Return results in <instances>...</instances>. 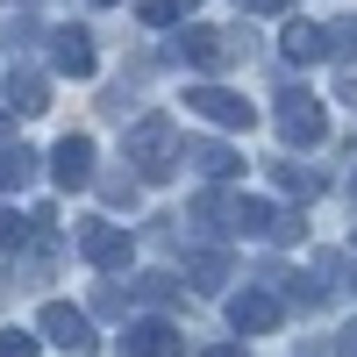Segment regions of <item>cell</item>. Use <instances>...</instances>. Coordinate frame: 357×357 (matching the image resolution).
I'll return each instance as SVG.
<instances>
[{
  "label": "cell",
  "mask_w": 357,
  "mask_h": 357,
  "mask_svg": "<svg viewBox=\"0 0 357 357\" xmlns=\"http://www.w3.org/2000/svg\"><path fill=\"white\" fill-rule=\"evenodd\" d=\"M8 8H15V0H8Z\"/></svg>",
  "instance_id": "obj_29"
},
{
  "label": "cell",
  "mask_w": 357,
  "mask_h": 357,
  "mask_svg": "<svg viewBox=\"0 0 357 357\" xmlns=\"http://www.w3.org/2000/svg\"><path fill=\"white\" fill-rule=\"evenodd\" d=\"M186 272H193V293H222V286H229V257H222V250H193Z\"/></svg>",
  "instance_id": "obj_16"
},
{
  "label": "cell",
  "mask_w": 357,
  "mask_h": 357,
  "mask_svg": "<svg viewBox=\"0 0 357 357\" xmlns=\"http://www.w3.org/2000/svg\"><path fill=\"white\" fill-rule=\"evenodd\" d=\"M29 229H36V222H29V215H8V207H0V243H22Z\"/></svg>",
  "instance_id": "obj_22"
},
{
  "label": "cell",
  "mask_w": 357,
  "mask_h": 357,
  "mask_svg": "<svg viewBox=\"0 0 357 357\" xmlns=\"http://www.w3.org/2000/svg\"><path fill=\"white\" fill-rule=\"evenodd\" d=\"M15 107H22V114H43V107H50L43 72H29V65H22V72H8V114H15Z\"/></svg>",
  "instance_id": "obj_13"
},
{
  "label": "cell",
  "mask_w": 357,
  "mask_h": 357,
  "mask_svg": "<svg viewBox=\"0 0 357 357\" xmlns=\"http://www.w3.org/2000/svg\"><path fill=\"white\" fill-rule=\"evenodd\" d=\"M186 107L207 114V122H222V129H250V122H257V107H250L243 93H229V86H193Z\"/></svg>",
  "instance_id": "obj_4"
},
{
  "label": "cell",
  "mask_w": 357,
  "mask_h": 357,
  "mask_svg": "<svg viewBox=\"0 0 357 357\" xmlns=\"http://www.w3.org/2000/svg\"><path fill=\"white\" fill-rule=\"evenodd\" d=\"M229 321H236L243 336H264V329H279V321H286V307H279V293H264V286H243V293L229 301Z\"/></svg>",
  "instance_id": "obj_6"
},
{
  "label": "cell",
  "mask_w": 357,
  "mask_h": 357,
  "mask_svg": "<svg viewBox=\"0 0 357 357\" xmlns=\"http://www.w3.org/2000/svg\"><path fill=\"white\" fill-rule=\"evenodd\" d=\"M136 293H143V301H178V279H165V272H151V279H143Z\"/></svg>",
  "instance_id": "obj_19"
},
{
  "label": "cell",
  "mask_w": 357,
  "mask_h": 357,
  "mask_svg": "<svg viewBox=\"0 0 357 357\" xmlns=\"http://www.w3.org/2000/svg\"><path fill=\"white\" fill-rule=\"evenodd\" d=\"M200 357H250L243 343H215V350H200Z\"/></svg>",
  "instance_id": "obj_24"
},
{
  "label": "cell",
  "mask_w": 357,
  "mask_h": 357,
  "mask_svg": "<svg viewBox=\"0 0 357 357\" xmlns=\"http://www.w3.org/2000/svg\"><path fill=\"white\" fill-rule=\"evenodd\" d=\"M272 222H279L272 200H229V229L236 236H272Z\"/></svg>",
  "instance_id": "obj_14"
},
{
  "label": "cell",
  "mask_w": 357,
  "mask_h": 357,
  "mask_svg": "<svg viewBox=\"0 0 357 357\" xmlns=\"http://www.w3.org/2000/svg\"><path fill=\"white\" fill-rule=\"evenodd\" d=\"M343 350H350V357H357V321H350V329H343Z\"/></svg>",
  "instance_id": "obj_25"
},
{
  "label": "cell",
  "mask_w": 357,
  "mask_h": 357,
  "mask_svg": "<svg viewBox=\"0 0 357 357\" xmlns=\"http://www.w3.org/2000/svg\"><path fill=\"white\" fill-rule=\"evenodd\" d=\"M178 50H186V65H200V72H229L236 57H243V36H229V29H186Z\"/></svg>",
  "instance_id": "obj_3"
},
{
  "label": "cell",
  "mask_w": 357,
  "mask_h": 357,
  "mask_svg": "<svg viewBox=\"0 0 357 357\" xmlns=\"http://www.w3.org/2000/svg\"><path fill=\"white\" fill-rule=\"evenodd\" d=\"M79 250L100 264V272H122L129 264V229H114V222H86L79 229Z\"/></svg>",
  "instance_id": "obj_7"
},
{
  "label": "cell",
  "mask_w": 357,
  "mask_h": 357,
  "mask_svg": "<svg viewBox=\"0 0 357 357\" xmlns=\"http://www.w3.org/2000/svg\"><path fill=\"white\" fill-rule=\"evenodd\" d=\"M29 178H36V151L15 143V151H0V193H22Z\"/></svg>",
  "instance_id": "obj_15"
},
{
  "label": "cell",
  "mask_w": 357,
  "mask_h": 357,
  "mask_svg": "<svg viewBox=\"0 0 357 357\" xmlns=\"http://www.w3.org/2000/svg\"><path fill=\"white\" fill-rule=\"evenodd\" d=\"M193 8H200V0H143V8H136V15H143V22H151V29H172V22H186Z\"/></svg>",
  "instance_id": "obj_17"
},
{
  "label": "cell",
  "mask_w": 357,
  "mask_h": 357,
  "mask_svg": "<svg viewBox=\"0 0 357 357\" xmlns=\"http://www.w3.org/2000/svg\"><path fill=\"white\" fill-rule=\"evenodd\" d=\"M350 193H357V172H350Z\"/></svg>",
  "instance_id": "obj_28"
},
{
  "label": "cell",
  "mask_w": 357,
  "mask_h": 357,
  "mask_svg": "<svg viewBox=\"0 0 357 357\" xmlns=\"http://www.w3.org/2000/svg\"><path fill=\"white\" fill-rule=\"evenodd\" d=\"M329 50H343V57H357V15H350V22H336V29H329Z\"/></svg>",
  "instance_id": "obj_21"
},
{
  "label": "cell",
  "mask_w": 357,
  "mask_h": 357,
  "mask_svg": "<svg viewBox=\"0 0 357 357\" xmlns=\"http://www.w3.org/2000/svg\"><path fill=\"white\" fill-rule=\"evenodd\" d=\"M50 178H57L65 193L93 186V143H86V136H65V143H57V158H50Z\"/></svg>",
  "instance_id": "obj_8"
},
{
  "label": "cell",
  "mask_w": 357,
  "mask_h": 357,
  "mask_svg": "<svg viewBox=\"0 0 357 357\" xmlns=\"http://www.w3.org/2000/svg\"><path fill=\"white\" fill-rule=\"evenodd\" d=\"M36 329H43V336H50L57 350H72V357H93V343H100L93 329H86V314H79V307H65V301H50Z\"/></svg>",
  "instance_id": "obj_5"
},
{
  "label": "cell",
  "mask_w": 357,
  "mask_h": 357,
  "mask_svg": "<svg viewBox=\"0 0 357 357\" xmlns=\"http://www.w3.org/2000/svg\"><path fill=\"white\" fill-rule=\"evenodd\" d=\"M129 158H136V178H165L172 158H178V136L165 114H143V122L129 129Z\"/></svg>",
  "instance_id": "obj_1"
},
{
  "label": "cell",
  "mask_w": 357,
  "mask_h": 357,
  "mask_svg": "<svg viewBox=\"0 0 357 357\" xmlns=\"http://www.w3.org/2000/svg\"><path fill=\"white\" fill-rule=\"evenodd\" d=\"M279 50H286V65H321V57H329V29H314V22H286Z\"/></svg>",
  "instance_id": "obj_11"
},
{
  "label": "cell",
  "mask_w": 357,
  "mask_h": 357,
  "mask_svg": "<svg viewBox=\"0 0 357 357\" xmlns=\"http://www.w3.org/2000/svg\"><path fill=\"white\" fill-rule=\"evenodd\" d=\"M0 357H36V336H29V329H8V336H0Z\"/></svg>",
  "instance_id": "obj_20"
},
{
  "label": "cell",
  "mask_w": 357,
  "mask_h": 357,
  "mask_svg": "<svg viewBox=\"0 0 357 357\" xmlns=\"http://www.w3.org/2000/svg\"><path fill=\"white\" fill-rule=\"evenodd\" d=\"M86 8H114V0H86Z\"/></svg>",
  "instance_id": "obj_26"
},
{
  "label": "cell",
  "mask_w": 357,
  "mask_h": 357,
  "mask_svg": "<svg viewBox=\"0 0 357 357\" xmlns=\"http://www.w3.org/2000/svg\"><path fill=\"white\" fill-rule=\"evenodd\" d=\"M0 129H8V107H0Z\"/></svg>",
  "instance_id": "obj_27"
},
{
  "label": "cell",
  "mask_w": 357,
  "mask_h": 357,
  "mask_svg": "<svg viewBox=\"0 0 357 357\" xmlns=\"http://www.w3.org/2000/svg\"><path fill=\"white\" fill-rule=\"evenodd\" d=\"M178 350H186V336H178L172 321H136L122 336V357H178Z\"/></svg>",
  "instance_id": "obj_10"
},
{
  "label": "cell",
  "mask_w": 357,
  "mask_h": 357,
  "mask_svg": "<svg viewBox=\"0 0 357 357\" xmlns=\"http://www.w3.org/2000/svg\"><path fill=\"white\" fill-rule=\"evenodd\" d=\"M50 65L72 72V79H93V65H100V57H93V36H86V29H57V36H50Z\"/></svg>",
  "instance_id": "obj_9"
},
{
  "label": "cell",
  "mask_w": 357,
  "mask_h": 357,
  "mask_svg": "<svg viewBox=\"0 0 357 357\" xmlns=\"http://www.w3.org/2000/svg\"><path fill=\"white\" fill-rule=\"evenodd\" d=\"M250 15H279V8H293V0H243Z\"/></svg>",
  "instance_id": "obj_23"
},
{
  "label": "cell",
  "mask_w": 357,
  "mask_h": 357,
  "mask_svg": "<svg viewBox=\"0 0 357 357\" xmlns=\"http://www.w3.org/2000/svg\"><path fill=\"white\" fill-rule=\"evenodd\" d=\"M279 186L301 193V200H314V193H321V172H307V165H279Z\"/></svg>",
  "instance_id": "obj_18"
},
{
  "label": "cell",
  "mask_w": 357,
  "mask_h": 357,
  "mask_svg": "<svg viewBox=\"0 0 357 357\" xmlns=\"http://www.w3.org/2000/svg\"><path fill=\"white\" fill-rule=\"evenodd\" d=\"M178 158H186V165H193L200 178H236V172H243V158H236L229 143H186Z\"/></svg>",
  "instance_id": "obj_12"
},
{
  "label": "cell",
  "mask_w": 357,
  "mask_h": 357,
  "mask_svg": "<svg viewBox=\"0 0 357 357\" xmlns=\"http://www.w3.org/2000/svg\"><path fill=\"white\" fill-rule=\"evenodd\" d=\"M279 136L301 143V151L329 136V114H321V100L307 93V86H286V93H279Z\"/></svg>",
  "instance_id": "obj_2"
}]
</instances>
